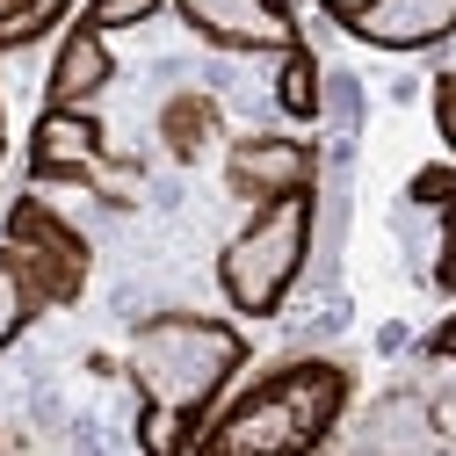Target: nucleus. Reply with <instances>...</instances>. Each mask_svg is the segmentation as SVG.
I'll return each mask as SVG.
<instances>
[{
    "label": "nucleus",
    "mask_w": 456,
    "mask_h": 456,
    "mask_svg": "<svg viewBox=\"0 0 456 456\" xmlns=\"http://www.w3.org/2000/svg\"><path fill=\"white\" fill-rule=\"evenodd\" d=\"M340 413H348V370L340 362H282L247 384L232 406H217L189 456H312Z\"/></svg>",
    "instance_id": "obj_2"
},
{
    "label": "nucleus",
    "mask_w": 456,
    "mask_h": 456,
    "mask_svg": "<svg viewBox=\"0 0 456 456\" xmlns=\"http://www.w3.org/2000/svg\"><path fill=\"white\" fill-rule=\"evenodd\" d=\"M435 124H442V138H449V152H456V73L435 80Z\"/></svg>",
    "instance_id": "obj_16"
},
{
    "label": "nucleus",
    "mask_w": 456,
    "mask_h": 456,
    "mask_svg": "<svg viewBox=\"0 0 456 456\" xmlns=\"http://www.w3.org/2000/svg\"><path fill=\"white\" fill-rule=\"evenodd\" d=\"M247 362V333L203 312H159L131 333V384H138V442L145 456H189L203 420L217 413L224 384Z\"/></svg>",
    "instance_id": "obj_1"
},
{
    "label": "nucleus",
    "mask_w": 456,
    "mask_h": 456,
    "mask_svg": "<svg viewBox=\"0 0 456 456\" xmlns=\"http://www.w3.org/2000/svg\"><path fill=\"white\" fill-rule=\"evenodd\" d=\"M102 124L87 109H44L29 131V175L37 182H94L102 175Z\"/></svg>",
    "instance_id": "obj_8"
},
{
    "label": "nucleus",
    "mask_w": 456,
    "mask_h": 456,
    "mask_svg": "<svg viewBox=\"0 0 456 456\" xmlns=\"http://www.w3.org/2000/svg\"><path fill=\"white\" fill-rule=\"evenodd\" d=\"M159 138H167L175 159H203V145L217 138V102L210 94H175L167 117H159Z\"/></svg>",
    "instance_id": "obj_11"
},
{
    "label": "nucleus",
    "mask_w": 456,
    "mask_h": 456,
    "mask_svg": "<svg viewBox=\"0 0 456 456\" xmlns=\"http://www.w3.org/2000/svg\"><path fill=\"white\" fill-rule=\"evenodd\" d=\"M37 312H51V297H44V282L0 247V348H15V340L37 326Z\"/></svg>",
    "instance_id": "obj_10"
},
{
    "label": "nucleus",
    "mask_w": 456,
    "mask_h": 456,
    "mask_svg": "<svg viewBox=\"0 0 456 456\" xmlns=\"http://www.w3.org/2000/svg\"><path fill=\"white\" fill-rule=\"evenodd\" d=\"M224 182L247 203H282V196H312L319 189V152L305 138H240L224 152Z\"/></svg>",
    "instance_id": "obj_6"
},
{
    "label": "nucleus",
    "mask_w": 456,
    "mask_h": 456,
    "mask_svg": "<svg viewBox=\"0 0 456 456\" xmlns=\"http://www.w3.org/2000/svg\"><path fill=\"white\" fill-rule=\"evenodd\" d=\"M428 355H442V362H456V312H449V319H442V326L428 333Z\"/></svg>",
    "instance_id": "obj_17"
},
{
    "label": "nucleus",
    "mask_w": 456,
    "mask_h": 456,
    "mask_svg": "<svg viewBox=\"0 0 456 456\" xmlns=\"http://www.w3.org/2000/svg\"><path fill=\"white\" fill-rule=\"evenodd\" d=\"M159 8H167V0H87V8H80V22H87V29H102V37H117V29L152 22Z\"/></svg>",
    "instance_id": "obj_15"
},
{
    "label": "nucleus",
    "mask_w": 456,
    "mask_h": 456,
    "mask_svg": "<svg viewBox=\"0 0 456 456\" xmlns=\"http://www.w3.org/2000/svg\"><path fill=\"white\" fill-rule=\"evenodd\" d=\"M275 59H282V73H275V102L290 109L297 124H312V117H319V59H312L305 44L275 51Z\"/></svg>",
    "instance_id": "obj_14"
},
{
    "label": "nucleus",
    "mask_w": 456,
    "mask_h": 456,
    "mask_svg": "<svg viewBox=\"0 0 456 456\" xmlns=\"http://www.w3.org/2000/svg\"><path fill=\"white\" fill-rule=\"evenodd\" d=\"M175 8L217 51H290L297 44L290 0H175Z\"/></svg>",
    "instance_id": "obj_7"
},
{
    "label": "nucleus",
    "mask_w": 456,
    "mask_h": 456,
    "mask_svg": "<svg viewBox=\"0 0 456 456\" xmlns=\"http://www.w3.org/2000/svg\"><path fill=\"white\" fill-rule=\"evenodd\" d=\"M326 15L377 51H428L456 37V0H326Z\"/></svg>",
    "instance_id": "obj_5"
},
{
    "label": "nucleus",
    "mask_w": 456,
    "mask_h": 456,
    "mask_svg": "<svg viewBox=\"0 0 456 456\" xmlns=\"http://www.w3.org/2000/svg\"><path fill=\"white\" fill-rule=\"evenodd\" d=\"M0 138H8V131H0Z\"/></svg>",
    "instance_id": "obj_18"
},
{
    "label": "nucleus",
    "mask_w": 456,
    "mask_h": 456,
    "mask_svg": "<svg viewBox=\"0 0 456 456\" xmlns=\"http://www.w3.org/2000/svg\"><path fill=\"white\" fill-rule=\"evenodd\" d=\"M312 224H319L312 196H282V203H254V217L224 240L217 290L240 319H275L282 312V297L297 290V275L312 261Z\"/></svg>",
    "instance_id": "obj_3"
},
{
    "label": "nucleus",
    "mask_w": 456,
    "mask_h": 456,
    "mask_svg": "<svg viewBox=\"0 0 456 456\" xmlns=\"http://www.w3.org/2000/svg\"><path fill=\"white\" fill-rule=\"evenodd\" d=\"M0 247H8V254L44 282L51 305H73V297L87 290L94 254H87V240H80V224H66L44 196H22V203L8 210V240H0Z\"/></svg>",
    "instance_id": "obj_4"
},
{
    "label": "nucleus",
    "mask_w": 456,
    "mask_h": 456,
    "mask_svg": "<svg viewBox=\"0 0 456 456\" xmlns=\"http://www.w3.org/2000/svg\"><path fill=\"white\" fill-rule=\"evenodd\" d=\"M73 15V0H0V51H22Z\"/></svg>",
    "instance_id": "obj_13"
},
{
    "label": "nucleus",
    "mask_w": 456,
    "mask_h": 456,
    "mask_svg": "<svg viewBox=\"0 0 456 456\" xmlns=\"http://www.w3.org/2000/svg\"><path fill=\"white\" fill-rule=\"evenodd\" d=\"M413 196L435 210V224H442V247H435V282L442 290H456V175H420L413 182Z\"/></svg>",
    "instance_id": "obj_12"
},
{
    "label": "nucleus",
    "mask_w": 456,
    "mask_h": 456,
    "mask_svg": "<svg viewBox=\"0 0 456 456\" xmlns=\"http://www.w3.org/2000/svg\"><path fill=\"white\" fill-rule=\"evenodd\" d=\"M109 80H117V59H109V37L102 29H87V22H73L66 37H59V59H51V80H44V94H51V109H87Z\"/></svg>",
    "instance_id": "obj_9"
}]
</instances>
